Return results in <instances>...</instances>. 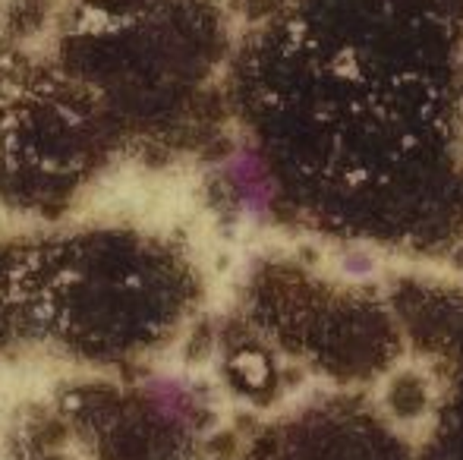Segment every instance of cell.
I'll return each mask as SVG.
<instances>
[{"label":"cell","instance_id":"cell-1","mask_svg":"<svg viewBox=\"0 0 463 460\" xmlns=\"http://www.w3.org/2000/svg\"><path fill=\"white\" fill-rule=\"evenodd\" d=\"M227 177H231L233 190L240 196V205L250 218H265L271 209V180L265 174V167L259 164V158L240 152L237 158H231L227 167Z\"/></svg>","mask_w":463,"mask_h":460},{"label":"cell","instance_id":"cell-2","mask_svg":"<svg viewBox=\"0 0 463 460\" xmlns=\"http://www.w3.org/2000/svg\"><path fill=\"white\" fill-rule=\"evenodd\" d=\"M341 268H344V275H350V277H369L372 271H375V258H372L366 249H344Z\"/></svg>","mask_w":463,"mask_h":460}]
</instances>
